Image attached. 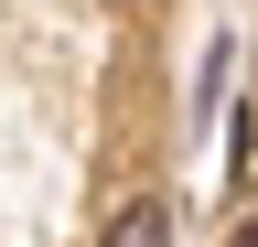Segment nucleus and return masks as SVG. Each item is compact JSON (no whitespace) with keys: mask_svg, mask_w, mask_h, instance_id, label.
<instances>
[{"mask_svg":"<svg viewBox=\"0 0 258 247\" xmlns=\"http://www.w3.org/2000/svg\"><path fill=\"white\" fill-rule=\"evenodd\" d=\"M108 247H172V215H161V204H129L108 226Z\"/></svg>","mask_w":258,"mask_h":247,"instance_id":"nucleus-1","label":"nucleus"},{"mask_svg":"<svg viewBox=\"0 0 258 247\" xmlns=\"http://www.w3.org/2000/svg\"><path fill=\"white\" fill-rule=\"evenodd\" d=\"M247 247H258V226H247Z\"/></svg>","mask_w":258,"mask_h":247,"instance_id":"nucleus-2","label":"nucleus"}]
</instances>
